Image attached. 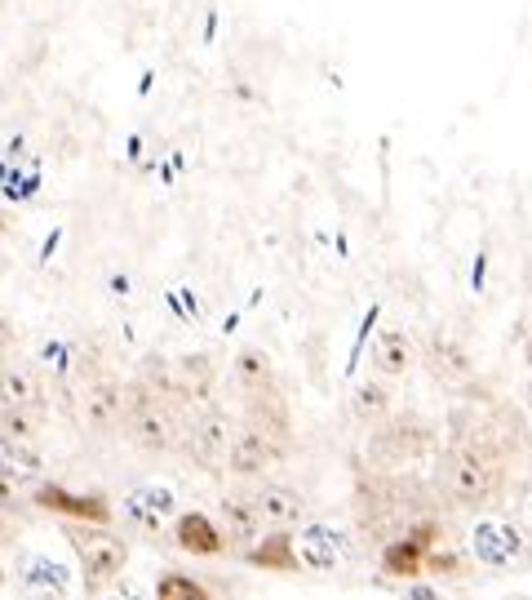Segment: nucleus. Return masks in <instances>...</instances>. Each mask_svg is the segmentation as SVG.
<instances>
[{"instance_id":"27","label":"nucleus","mask_w":532,"mask_h":600,"mask_svg":"<svg viewBox=\"0 0 532 600\" xmlns=\"http://www.w3.org/2000/svg\"><path fill=\"white\" fill-rule=\"evenodd\" d=\"M426 574H462V561L453 551H426Z\"/></svg>"},{"instance_id":"26","label":"nucleus","mask_w":532,"mask_h":600,"mask_svg":"<svg viewBox=\"0 0 532 600\" xmlns=\"http://www.w3.org/2000/svg\"><path fill=\"white\" fill-rule=\"evenodd\" d=\"M235 374H239V383H245L249 392H262V387H271V365H267L258 352H245V356H239Z\"/></svg>"},{"instance_id":"18","label":"nucleus","mask_w":532,"mask_h":600,"mask_svg":"<svg viewBox=\"0 0 532 600\" xmlns=\"http://www.w3.org/2000/svg\"><path fill=\"white\" fill-rule=\"evenodd\" d=\"M245 561H249L254 570H280V574H294V570H302V565H298L294 534H288V529H275L271 538H262V542L245 547Z\"/></svg>"},{"instance_id":"32","label":"nucleus","mask_w":532,"mask_h":600,"mask_svg":"<svg viewBox=\"0 0 532 600\" xmlns=\"http://www.w3.org/2000/svg\"><path fill=\"white\" fill-rule=\"evenodd\" d=\"M528 507H532V498H528Z\"/></svg>"},{"instance_id":"13","label":"nucleus","mask_w":532,"mask_h":600,"mask_svg":"<svg viewBox=\"0 0 532 600\" xmlns=\"http://www.w3.org/2000/svg\"><path fill=\"white\" fill-rule=\"evenodd\" d=\"M173 538H178V547L186 551V557H222V551L231 547L222 525L209 521L205 512H182L173 521Z\"/></svg>"},{"instance_id":"16","label":"nucleus","mask_w":532,"mask_h":600,"mask_svg":"<svg viewBox=\"0 0 532 600\" xmlns=\"http://www.w3.org/2000/svg\"><path fill=\"white\" fill-rule=\"evenodd\" d=\"M258 507H262V521L267 525H275V529H288V525H302V516H307V498L294 489V485H262L258 494Z\"/></svg>"},{"instance_id":"7","label":"nucleus","mask_w":532,"mask_h":600,"mask_svg":"<svg viewBox=\"0 0 532 600\" xmlns=\"http://www.w3.org/2000/svg\"><path fill=\"white\" fill-rule=\"evenodd\" d=\"M294 547H298V565L315 570V574H328V570H337L351 557L347 529H337L328 521H311L302 534H294Z\"/></svg>"},{"instance_id":"23","label":"nucleus","mask_w":532,"mask_h":600,"mask_svg":"<svg viewBox=\"0 0 532 600\" xmlns=\"http://www.w3.org/2000/svg\"><path fill=\"white\" fill-rule=\"evenodd\" d=\"M430 369H434V379H444V383H466L470 379V356L453 339H434L430 343Z\"/></svg>"},{"instance_id":"3","label":"nucleus","mask_w":532,"mask_h":600,"mask_svg":"<svg viewBox=\"0 0 532 600\" xmlns=\"http://www.w3.org/2000/svg\"><path fill=\"white\" fill-rule=\"evenodd\" d=\"M125 436H129L133 449H142V454H165V449H173V441H178L173 409H169L147 383H133V387H129Z\"/></svg>"},{"instance_id":"20","label":"nucleus","mask_w":532,"mask_h":600,"mask_svg":"<svg viewBox=\"0 0 532 600\" xmlns=\"http://www.w3.org/2000/svg\"><path fill=\"white\" fill-rule=\"evenodd\" d=\"M426 445V436L417 427H391V432H381L373 436L368 454H373V463H404V458H417Z\"/></svg>"},{"instance_id":"28","label":"nucleus","mask_w":532,"mask_h":600,"mask_svg":"<svg viewBox=\"0 0 532 600\" xmlns=\"http://www.w3.org/2000/svg\"><path fill=\"white\" fill-rule=\"evenodd\" d=\"M40 352H44V360H50L54 369H67V347L63 343H44Z\"/></svg>"},{"instance_id":"25","label":"nucleus","mask_w":532,"mask_h":600,"mask_svg":"<svg viewBox=\"0 0 532 600\" xmlns=\"http://www.w3.org/2000/svg\"><path fill=\"white\" fill-rule=\"evenodd\" d=\"M156 596L160 600H209V587L196 583V578H186V574H165L156 583Z\"/></svg>"},{"instance_id":"30","label":"nucleus","mask_w":532,"mask_h":600,"mask_svg":"<svg viewBox=\"0 0 532 600\" xmlns=\"http://www.w3.org/2000/svg\"><path fill=\"white\" fill-rule=\"evenodd\" d=\"M528 405H532V383H528Z\"/></svg>"},{"instance_id":"4","label":"nucleus","mask_w":532,"mask_h":600,"mask_svg":"<svg viewBox=\"0 0 532 600\" xmlns=\"http://www.w3.org/2000/svg\"><path fill=\"white\" fill-rule=\"evenodd\" d=\"M288 454V432H275L267 423H239L235 436H231V449H226V472L231 476H262L267 468L284 463Z\"/></svg>"},{"instance_id":"9","label":"nucleus","mask_w":532,"mask_h":600,"mask_svg":"<svg viewBox=\"0 0 532 600\" xmlns=\"http://www.w3.org/2000/svg\"><path fill=\"white\" fill-rule=\"evenodd\" d=\"M31 502L44 507V512H54V516H67V521H93V525L112 521V502L103 494H72L63 485H40L31 494Z\"/></svg>"},{"instance_id":"24","label":"nucleus","mask_w":532,"mask_h":600,"mask_svg":"<svg viewBox=\"0 0 532 600\" xmlns=\"http://www.w3.org/2000/svg\"><path fill=\"white\" fill-rule=\"evenodd\" d=\"M386 409H391V387L386 383H360L355 396H351V413L360 423H381L386 419Z\"/></svg>"},{"instance_id":"14","label":"nucleus","mask_w":532,"mask_h":600,"mask_svg":"<svg viewBox=\"0 0 532 600\" xmlns=\"http://www.w3.org/2000/svg\"><path fill=\"white\" fill-rule=\"evenodd\" d=\"M18 591H59L67 596L72 591V570L50 557V551H27L18 557Z\"/></svg>"},{"instance_id":"22","label":"nucleus","mask_w":532,"mask_h":600,"mask_svg":"<svg viewBox=\"0 0 532 600\" xmlns=\"http://www.w3.org/2000/svg\"><path fill=\"white\" fill-rule=\"evenodd\" d=\"M169 387L173 392H182V396H191V400H205L209 396V387H213V365L200 356H186V360H178L173 365V374H169Z\"/></svg>"},{"instance_id":"6","label":"nucleus","mask_w":532,"mask_h":600,"mask_svg":"<svg viewBox=\"0 0 532 600\" xmlns=\"http://www.w3.org/2000/svg\"><path fill=\"white\" fill-rule=\"evenodd\" d=\"M125 409H129V387L112 374H99L80 387V423L93 436H112L125 427Z\"/></svg>"},{"instance_id":"31","label":"nucleus","mask_w":532,"mask_h":600,"mask_svg":"<svg viewBox=\"0 0 532 600\" xmlns=\"http://www.w3.org/2000/svg\"><path fill=\"white\" fill-rule=\"evenodd\" d=\"M0 583H5V565H0Z\"/></svg>"},{"instance_id":"29","label":"nucleus","mask_w":532,"mask_h":600,"mask_svg":"<svg viewBox=\"0 0 532 600\" xmlns=\"http://www.w3.org/2000/svg\"><path fill=\"white\" fill-rule=\"evenodd\" d=\"M0 237H5V214H0Z\"/></svg>"},{"instance_id":"5","label":"nucleus","mask_w":532,"mask_h":600,"mask_svg":"<svg viewBox=\"0 0 532 600\" xmlns=\"http://www.w3.org/2000/svg\"><path fill=\"white\" fill-rule=\"evenodd\" d=\"M231 436H235L231 413L226 409H205V413H196V419L186 423L182 458H186L191 468H200V472H218V468H226Z\"/></svg>"},{"instance_id":"15","label":"nucleus","mask_w":532,"mask_h":600,"mask_svg":"<svg viewBox=\"0 0 532 600\" xmlns=\"http://www.w3.org/2000/svg\"><path fill=\"white\" fill-rule=\"evenodd\" d=\"M0 476L14 481V485H31L44 476V458L31 445V436H0Z\"/></svg>"},{"instance_id":"12","label":"nucleus","mask_w":532,"mask_h":600,"mask_svg":"<svg viewBox=\"0 0 532 600\" xmlns=\"http://www.w3.org/2000/svg\"><path fill=\"white\" fill-rule=\"evenodd\" d=\"M218 525H222L231 547H254L267 521H262V507L254 494H226L218 502Z\"/></svg>"},{"instance_id":"17","label":"nucleus","mask_w":532,"mask_h":600,"mask_svg":"<svg viewBox=\"0 0 532 600\" xmlns=\"http://www.w3.org/2000/svg\"><path fill=\"white\" fill-rule=\"evenodd\" d=\"M413 356H417V352H413V339H408L400 325L377 330V339H373V369H377V374H386V379L408 374Z\"/></svg>"},{"instance_id":"10","label":"nucleus","mask_w":532,"mask_h":600,"mask_svg":"<svg viewBox=\"0 0 532 600\" xmlns=\"http://www.w3.org/2000/svg\"><path fill=\"white\" fill-rule=\"evenodd\" d=\"M120 512H125L129 525L156 534L160 525L173 521V512H178V494H173L169 485H138V489L125 494V507H120Z\"/></svg>"},{"instance_id":"8","label":"nucleus","mask_w":532,"mask_h":600,"mask_svg":"<svg viewBox=\"0 0 532 600\" xmlns=\"http://www.w3.org/2000/svg\"><path fill=\"white\" fill-rule=\"evenodd\" d=\"M470 551H475L479 565H489V570H510V565L523 557V534H519L510 521L483 516V521H475V529H470Z\"/></svg>"},{"instance_id":"2","label":"nucleus","mask_w":532,"mask_h":600,"mask_svg":"<svg viewBox=\"0 0 532 600\" xmlns=\"http://www.w3.org/2000/svg\"><path fill=\"white\" fill-rule=\"evenodd\" d=\"M67 542H72V551H76V561H80V574H85V587H89V591L112 587V583L125 574V565H129V542L116 538V534L103 529V525H93V521H76V525L67 529Z\"/></svg>"},{"instance_id":"1","label":"nucleus","mask_w":532,"mask_h":600,"mask_svg":"<svg viewBox=\"0 0 532 600\" xmlns=\"http://www.w3.org/2000/svg\"><path fill=\"white\" fill-rule=\"evenodd\" d=\"M444 494L457 507H483V502H493L502 494V458L489 445H479V441L457 445L444 458Z\"/></svg>"},{"instance_id":"19","label":"nucleus","mask_w":532,"mask_h":600,"mask_svg":"<svg viewBox=\"0 0 532 600\" xmlns=\"http://www.w3.org/2000/svg\"><path fill=\"white\" fill-rule=\"evenodd\" d=\"M40 379L27 365H0V405L10 409H36L40 405Z\"/></svg>"},{"instance_id":"21","label":"nucleus","mask_w":532,"mask_h":600,"mask_svg":"<svg viewBox=\"0 0 532 600\" xmlns=\"http://www.w3.org/2000/svg\"><path fill=\"white\" fill-rule=\"evenodd\" d=\"M0 188L10 201H31L40 192V161H18V152H10V161L0 165Z\"/></svg>"},{"instance_id":"11","label":"nucleus","mask_w":532,"mask_h":600,"mask_svg":"<svg viewBox=\"0 0 532 600\" xmlns=\"http://www.w3.org/2000/svg\"><path fill=\"white\" fill-rule=\"evenodd\" d=\"M434 529H440L434 521H421V525H413L408 538L386 542V551H381V570L391 574V578H417V574H426V551H430Z\"/></svg>"}]
</instances>
